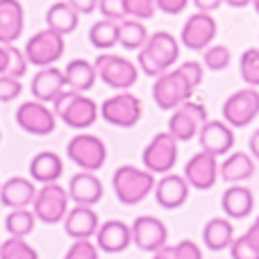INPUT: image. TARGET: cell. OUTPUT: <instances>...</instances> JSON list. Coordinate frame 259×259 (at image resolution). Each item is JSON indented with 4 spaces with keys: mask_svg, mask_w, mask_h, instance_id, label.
Returning <instances> with one entry per match:
<instances>
[{
    "mask_svg": "<svg viewBox=\"0 0 259 259\" xmlns=\"http://www.w3.org/2000/svg\"><path fill=\"white\" fill-rule=\"evenodd\" d=\"M64 89H68L66 77H64V71H59L57 66L39 68V73L32 77V84H30L32 96L39 103H53Z\"/></svg>",
    "mask_w": 259,
    "mask_h": 259,
    "instance_id": "603a6c76",
    "label": "cell"
},
{
    "mask_svg": "<svg viewBox=\"0 0 259 259\" xmlns=\"http://www.w3.org/2000/svg\"><path fill=\"white\" fill-rule=\"evenodd\" d=\"M77 14H94L98 9V0H66Z\"/></svg>",
    "mask_w": 259,
    "mask_h": 259,
    "instance_id": "f6af8a7d",
    "label": "cell"
},
{
    "mask_svg": "<svg viewBox=\"0 0 259 259\" xmlns=\"http://www.w3.org/2000/svg\"><path fill=\"white\" fill-rule=\"evenodd\" d=\"M64 50H66V41H64V34L59 32L50 30H39L36 34H32L25 44V57L32 66H39V68H46V66H53L62 59Z\"/></svg>",
    "mask_w": 259,
    "mask_h": 259,
    "instance_id": "52a82bcc",
    "label": "cell"
},
{
    "mask_svg": "<svg viewBox=\"0 0 259 259\" xmlns=\"http://www.w3.org/2000/svg\"><path fill=\"white\" fill-rule=\"evenodd\" d=\"M66 155L77 168L89 170V173H96L105 166L107 161V146L100 137L96 134H75V137L68 141L66 146Z\"/></svg>",
    "mask_w": 259,
    "mask_h": 259,
    "instance_id": "8992f818",
    "label": "cell"
},
{
    "mask_svg": "<svg viewBox=\"0 0 259 259\" xmlns=\"http://www.w3.org/2000/svg\"><path fill=\"white\" fill-rule=\"evenodd\" d=\"M189 182L184 175L178 173H166L159 182H155V200L164 209H178L189 200Z\"/></svg>",
    "mask_w": 259,
    "mask_h": 259,
    "instance_id": "d6986e66",
    "label": "cell"
},
{
    "mask_svg": "<svg viewBox=\"0 0 259 259\" xmlns=\"http://www.w3.org/2000/svg\"><path fill=\"white\" fill-rule=\"evenodd\" d=\"M27 66H30V62L21 48H16L14 44H0V75L21 80L27 73Z\"/></svg>",
    "mask_w": 259,
    "mask_h": 259,
    "instance_id": "4dcf8cb0",
    "label": "cell"
},
{
    "mask_svg": "<svg viewBox=\"0 0 259 259\" xmlns=\"http://www.w3.org/2000/svg\"><path fill=\"white\" fill-rule=\"evenodd\" d=\"M248 239H250V241H255V246L259 248V216L255 219V223L250 225V228H248Z\"/></svg>",
    "mask_w": 259,
    "mask_h": 259,
    "instance_id": "c3c4849f",
    "label": "cell"
},
{
    "mask_svg": "<svg viewBox=\"0 0 259 259\" xmlns=\"http://www.w3.org/2000/svg\"><path fill=\"white\" fill-rule=\"evenodd\" d=\"M123 5L127 18H137V21H148L157 12V0H123Z\"/></svg>",
    "mask_w": 259,
    "mask_h": 259,
    "instance_id": "74e56055",
    "label": "cell"
},
{
    "mask_svg": "<svg viewBox=\"0 0 259 259\" xmlns=\"http://www.w3.org/2000/svg\"><path fill=\"white\" fill-rule=\"evenodd\" d=\"M193 5H196L198 12H207V14H211L214 9H219L221 5H225V3H223V0H193Z\"/></svg>",
    "mask_w": 259,
    "mask_h": 259,
    "instance_id": "bcb514c9",
    "label": "cell"
},
{
    "mask_svg": "<svg viewBox=\"0 0 259 259\" xmlns=\"http://www.w3.org/2000/svg\"><path fill=\"white\" fill-rule=\"evenodd\" d=\"M234 241V225L230 223L228 216H214L205 223L202 228V243L205 248H209L211 252H221L225 248H230Z\"/></svg>",
    "mask_w": 259,
    "mask_h": 259,
    "instance_id": "83f0119b",
    "label": "cell"
},
{
    "mask_svg": "<svg viewBox=\"0 0 259 259\" xmlns=\"http://www.w3.org/2000/svg\"><path fill=\"white\" fill-rule=\"evenodd\" d=\"M100 228V219L98 211L94 207H84V205H75L68 209L66 219H64V230L73 241L80 239H94L96 232Z\"/></svg>",
    "mask_w": 259,
    "mask_h": 259,
    "instance_id": "44dd1931",
    "label": "cell"
},
{
    "mask_svg": "<svg viewBox=\"0 0 259 259\" xmlns=\"http://www.w3.org/2000/svg\"><path fill=\"white\" fill-rule=\"evenodd\" d=\"M46 23H48L50 30L66 36L77 30V25H80V14H77L66 0H59V3H53L48 7V12H46Z\"/></svg>",
    "mask_w": 259,
    "mask_h": 259,
    "instance_id": "f546056e",
    "label": "cell"
},
{
    "mask_svg": "<svg viewBox=\"0 0 259 259\" xmlns=\"http://www.w3.org/2000/svg\"><path fill=\"white\" fill-rule=\"evenodd\" d=\"M232 62V50L223 44H211L209 48L202 50V64L209 71H225Z\"/></svg>",
    "mask_w": 259,
    "mask_h": 259,
    "instance_id": "d590c367",
    "label": "cell"
},
{
    "mask_svg": "<svg viewBox=\"0 0 259 259\" xmlns=\"http://www.w3.org/2000/svg\"><path fill=\"white\" fill-rule=\"evenodd\" d=\"M170 257L173 259H202V250L196 241L191 239H184V241L175 243V246H168Z\"/></svg>",
    "mask_w": 259,
    "mask_h": 259,
    "instance_id": "60d3db41",
    "label": "cell"
},
{
    "mask_svg": "<svg viewBox=\"0 0 259 259\" xmlns=\"http://www.w3.org/2000/svg\"><path fill=\"white\" fill-rule=\"evenodd\" d=\"M259 116V91L255 87L230 94L223 103V121L230 127H248Z\"/></svg>",
    "mask_w": 259,
    "mask_h": 259,
    "instance_id": "8fae6325",
    "label": "cell"
},
{
    "mask_svg": "<svg viewBox=\"0 0 259 259\" xmlns=\"http://www.w3.org/2000/svg\"><path fill=\"white\" fill-rule=\"evenodd\" d=\"M223 3L230 5V7L241 9V7H246V5H252V0H223Z\"/></svg>",
    "mask_w": 259,
    "mask_h": 259,
    "instance_id": "f907efd6",
    "label": "cell"
},
{
    "mask_svg": "<svg viewBox=\"0 0 259 259\" xmlns=\"http://www.w3.org/2000/svg\"><path fill=\"white\" fill-rule=\"evenodd\" d=\"M98 12L103 14V18H109V21L121 23L123 18H127L123 0H98Z\"/></svg>",
    "mask_w": 259,
    "mask_h": 259,
    "instance_id": "7bdbcfd3",
    "label": "cell"
},
{
    "mask_svg": "<svg viewBox=\"0 0 259 259\" xmlns=\"http://www.w3.org/2000/svg\"><path fill=\"white\" fill-rule=\"evenodd\" d=\"M89 44L98 50H109L118 44V21L100 18L89 27Z\"/></svg>",
    "mask_w": 259,
    "mask_h": 259,
    "instance_id": "d6a6232c",
    "label": "cell"
},
{
    "mask_svg": "<svg viewBox=\"0 0 259 259\" xmlns=\"http://www.w3.org/2000/svg\"><path fill=\"white\" fill-rule=\"evenodd\" d=\"M64 173V161L57 152L53 150H41L32 157L30 161V178L36 184H50V182H59Z\"/></svg>",
    "mask_w": 259,
    "mask_h": 259,
    "instance_id": "4316f807",
    "label": "cell"
},
{
    "mask_svg": "<svg viewBox=\"0 0 259 259\" xmlns=\"http://www.w3.org/2000/svg\"><path fill=\"white\" fill-rule=\"evenodd\" d=\"M34 184H36L34 180L21 178V175L5 180L0 184V205L7 207V209H25V207H30L36 196Z\"/></svg>",
    "mask_w": 259,
    "mask_h": 259,
    "instance_id": "7402d4cb",
    "label": "cell"
},
{
    "mask_svg": "<svg viewBox=\"0 0 259 259\" xmlns=\"http://www.w3.org/2000/svg\"><path fill=\"white\" fill-rule=\"evenodd\" d=\"M184 180L191 189L198 191H209L219 180V157L200 150L184 164Z\"/></svg>",
    "mask_w": 259,
    "mask_h": 259,
    "instance_id": "2e32d148",
    "label": "cell"
},
{
    "mask_svg": "<svg viewBox=\"0 0 259 259\" xmlns=\"http://www.w3.org/2000/svg\"><path fill=\"white\" fill-rule=\"evenodd\" d=\"M178 139L166 130V132H157L155 137L148 141V146L143 148V166L146 170H150L152 175L155 173H170L178 164Z\"/></svg>",
    "mask_w": 259,
    "mask_h": 259,
    "instance_id": "9c48e42d",
    "label": "cell"
},
{
    "mask_svg": "<svg viewBox=\"0 0 259 259\" xmlns=\"http://www.w3.org/2000/svg\"><path fill=\"white\" fill-rule=\"evenodd\" d=\"M202 75H205L202 64L196 59H189V62L180 64L178 68H170V71L161 73L159 77H155L152 98H155L157 107L164 112H173L182 103L191 100L193 91L202 84Z\"/></svg>",
    "mask_w": 259,
    "mask_h": 259,
    "instance_id": "6da1fadb",
    "label": "cell"
},
{
    "mask_svg": "<svg viewBox=\"0 0 259 259\" xmlns=\"http://www.w3.org/2000/svg\"><path fill=\"white\" fill-rule=\"evenodd\" d=\"M255 175V159L250 152L234 150L225 155V159L219 164V178L228 184H243Z\"/></svg>",
    "mask_w": 259,
    "mask_h": 259,
    "instance_id": "cb8c5ba5",
    "label": "cell"
},
{
    "mask_svg": "<svg viewBox=\"0 0 259 259\" xmlns=\"http://www.w3.org/2000/svg\"><path fill=\"white\" fill-rule=\"evenodd\" d=\"M25 27V12L21 0H0V44H14Z\"/></svg>",
    "mask_w": 259,
    "mask_h": 259,
    "instance_id": "d4e9b609",
    "label": "cell"
},
{
    "mask_svg": "<svg viewBox=\"0 0 259 259\" xmlns=\"http://www.w3.org/2000/svg\"><path fill=\"white\" fill-rule=\"evenodd\" d=\"M132 243V228L125 221H107V223H100L98 232H96V246L98 250L109 252V255H116L130 248Z\"/></svg>",
    "mask_w": 259,
    "mask_h": 259,
    "instance_id": "ffe728a7",
    "label": "cell"
},
{
    "mask_svg": "<svg viewBox=\"0 0 259 259\" xmlns=\"http://www.w3.org/2000/svg\"><path fill=\"white\" fill-rule=\"evenodd\" d=\"M143 103L130 91H118L100 105V116L114 127H134L141 121Z\"/></svg>",
    "mask_w": 259,
    "mask_h": 259,
    "instance_id": "30bf717a",
    "label": "cell"
},
{
    "mask_svg": "<svg viewBox=\"0 0 259 259\" xmlns=\"http://www.w3.org/2000/svg\"><path fill=\"white\" fill-rule=\"evenodd\" d=\"M152 259H173V257H170V250H168V246H164V248H161V250L152 252Z\"/></svg>",
    "mask_w": 259,
    "mask_h": 259,
    "instance_id": "681fc988",
    "label": "cell"
},
{
    "mask_svg": "<svg viewBox=\"0 0 259 259\" xmlns=\"http://www.w3.org/2000/svg\"><path fill=\"white\" fill-rule=\"evenodd\" d=\"M209 121L207 118V107L196 100H187L178 109H173L168 118V132L173 134L178 141H191L193 137H198L200 127Z\"/></svg>",
    "mask_w": 259,
    "mask_h": 259,
    "instance_id": "7c38bea8",
    "label": "cell"
},
{
    "mask_svg": "<svg viewBox=\"0 0 259 259\" xmlns=\"http://www.w3.org/2000/svg\"><path fill=\"white\" fill-rule=\"evenodd\" d=\"M180 59V41L170 32H155L148 36L146 46L139 50V68L148 77H159L170 71Z\"/></svg>",
    "mask_w": 259,
    "mask_h": 259,
    "instance_id": "7a4b0ae2",
    "label": "cell"
},
{
    "mask_svg": "<svg viewBox=\"0 0 259 259\" xmlns=\"http://www.w3.org/2000/svg\"><path fill=\"white\" fill-rule=\"evenodd\" d=\"M23 94V84L18 77L0 75V103H12Z\"/></svg>",
    "mask_w": 259,
    "mask_h": 259,
    "instance_id": "b9f144b4",
    "label": "cell"
},
{
    "mask_svg": "<svg viewBox=\"0 0 259 259\" xmlns=\"http://www.w3.org/2000/svg\"><path fill=\"white\" fill-rule=\"evenodd\" d=\"M0 141H3V134H0Z\"/></svg>",
    "mask_w": 259,
    "mask_h": 259,
    "instance_id": "f5cc1de1",
    "label": "cell"
},
{
    "mask_svg": "<svg viewBox=\"0 0 259 259\" xmlns=\"http://www.w3.org/2000/svg\"><path fill=\"white\" fill-rule=\"evenodd\" d=\"M155 175L137 166H118L112 175V187L121 205H139L155 191Z\"/></svg>",
    "mask_w": 259,
    "mask_h": 259,
    "instance_id": "277c9868",
    "label": "cell"
},
{
    "mask_svg": "<svg viewBox=\"0 0 259 259\" xmlns=\"http://www.w3.org/2000/svg\"><path fill=\"white\" fill-rule=\"evenodd\" d=\"M16 123H18V127L25 130L27 134L46 137V134L55 132L57 116H55V112L46 103L25 100V103H21V107L16 109Z\"/></svg>",
    "mask_w": 259,
    "mask_h": 259,
    "instance_id": "5bb4252c",
    "label": "cell"
},
{
    "mask_svg": "<svg viewBox=\"0 0 259 259\" xmlns=\"http://www.w3.org/2000/svg\"><path fill=\"white\" fill-rule=\"evenodd\" d=\"M252 7H255V12L259 14V0H252Z\"/></svg>",
    "mask_w": 259,
    "mask_h": 259,
    "instance_id": "816d5d0a",
    "label": "cell"
},
{
    "mask_svg": "<svg viewBox=\"0 0 259 259\" xmlns=\"http://www.w3.org/2000/svg\"><path fill=\"white\" fill-rule=\"evenodd\" d=\"M219 34V23L211 14L207 12H196L187 18V23L182 25L180 32V44L187 50L193 53H202L205 48H209L211 41Z\"/></svg>",
    "mask_w": 259,
    "mask_h": 259,
    "instance_id": "4fadbf2b",
    "label": "cell"
},
{
    "mask_svg": "<svg viewBox=\"0 0 259 259\" xmlns=\"http://www.w3.org/2000/svg\"><path fill=\"white\" fill-rule=\"evenodd\" d=\"M228 250H230V257L232 259H259V248L255 246V241L248 239V234L234 237L232 246H230Z\"/></svg>",
    "mask_w": 259,
    "mask_h": 259,
    "instance_id": "f35d334b",
    "label": "cell"
},
{
    "mask_svg": "<svg viewBox=\"0 0 259 259\" xmlns=\"http://www.w3.org/2000/svg\"><path fill=\"white\" fill-rule=\"evenodd\" d=\"M200 150L214 157H225L234 150V127L225 121H207L198 132Z\"/></svg>",
    "mask_w": 259,
    "mask_h": 259,
    "instance_id": "e0dca14e",
    "label": "cell"
},
{
    "mask_svg": "<svg viewBox=\"0 0 259 259\" xmlns=\"http://www.w3.org/2000/svg\"><path fill=\"white\" fill-rule=\"evenodd\" d=\"M68 198L75 205H84V207H94L103 200L105 196V187L100 182V178L96 173H89V170H80L75 173L71 180H68Z\"/></svg>",
    "mask_w": 259,
    "mask_h": 259,
    "instance_id": "ac0fdd59",
    "label": "cell"
},
{
    "mask_svg": "<svg viewBox=\"0 0 259 259\" xmlns=\"http://www.w3.org/2000/svg\"><path fill=\"white\" fill-rule=\"evenodd\" d=\"M148 30L143 25V21L137 18H123L118 23V46H123L125 50H141L148 41Z\"/></svg>",
    "mask_w": 259,
    "mask_h": 259,
    "instance_id": "1f68e13d",
    "label": "cell"
},
{
    "mask_svg": "<svg viewBox=\"0 0 259 259\" xmlns=\"http://www.w3.org/2000/svg\"><path fill=\"white\" fill-rule=\"evenodd\" d=\"M239 71L248 87H259V48L243 50L241 59H239Z\"/></svg>",
    "mask_w": 259,
    "mask_h": 259,
    "instance_id": "8d00e7d4",
    "label": "cell"
},
{
    "mask_svg": "<svg viewBox=\"0 0 259 259\" xmlns=\"http://www.w3.org/2000/svg\"><path fill=\"white\" fill-rule=\"evenodd\" d=\"M64 77H66V87L73 91H80V94H87L89 89H94L96 80H98V73H96V66L89 62V59H71L64 68Z\"/></svg>",
    "mask_w": 259,
    "mask_h": 259,
    "instance_id": "f1b7e54d",
    "label": "cell"
},
{
    "mask_svg": "<svg viewBox=\"0 0 259 259\" xmlns=\"http://www.w3.org/2000/svg\"><path fill=\"white\" fill-rule=\"evenodd\" d=\"M248 150H250L252 159L259 161V130H255V132L250 134V139H248Z\"/></svg>",
    "mask_w": 259,
    "mask_h": 259,
    "instance_id": "7dc6e473",
    "label": "cell"
},
{
    "mask_svg": "<svg viewBox=\"0 0 259 259\" xmlns=\"http://www.w3.org/2000/svg\"><path fill=\"white\" fill-rule=\"evenodd\" d=\"M53 112L73 130H89L100 116V107L94 103V98L73 89H64L53 100Z\"/></svg>",
    "mask_w": 259,
    "mask_h": 259,
    "instance_id": "3957f363",
    "label": "cell"
},
{
    "mask_svg": "<svg viewBox=\"0 0 259 259\" xmlns=\"http://www.w3.org/2000/svg\"><path fill=\"white\" fill-rule=\"evenodd\" d=\"M64 259H98V246L91 239L73 241V246L66 250Z\"/></svg>",
    "mask_w": 259,
    "mask_h": 259,
    "instance_id": "ab89813d",
    "label": "cell"
},
{
    "mask_svg": "<svg viewBox=\"0 0 259 259\" xmlns=\"http://www.w3.org/2000/svg\"><path fill=\"white\" fill-rule=\"evenodd\" d=\"M68 209H71V198L64 187H59V182L41 184L36 189L34 202H32V211H34L36 221L46 225L64 223Z\"/></svg>",
    "mask_w": 259,
    "mask_h": 259,
    "instance_id": "5b68a950",
    "label": "cell"
},
{
    "mask_svg": "<svg viewBox=\"0 0 259 259\" xmlns=\"http://www.w3.org/2000/svg\"><path fill=\"white\" fill-rule=\"evenodd\" d=\"M221 207H223L228 219L243 221L255 209V196H252V191L248 187L232 184V187H228L223 191V196H221Z\"/></svg>",
    "mask_w": 259,
    "mask_h": 259,
    "instance_id": "484cf974",
    "label": "cell"
},
{
    "mask_svg": "<svg viewBox=\"0 0 259 259\" xmlns=\"http://www.w3.org/2000/svg\"><path fill=\"white\" fill-rule=\"evenodd\" d=\"M187 5H189V0H157V9L168 14V16L182 14L184 9H187Z\"/></svg>",
    "mask_w": 259,
    "mask_h": 259,
    "instance_id": "ee69618b",
    "label": "cell"
},
{
    "mask_svg": "<svg viewBox=\"0 0 259 259\" xmlns=\"http://www.w3.org/2000/svg\"><path fill=\"white\" fill-rule=\"evenodd\" d=\"M132 228V243L143 252H157L168 246V228L157 216H137Z\"/></svg>",
    "mask_w": 259,
    "mask_h": 259,
    "instance_id": "9a60e30c",
    "label": "cell"
},
{
    "mask_svg": "<svg viewBox=\"0 0 259 259\" xmlns=\"http://www.w3.org/2000/svg\"><path fill=\"white\" fill-rule=\"evenodd\" d=\"M34 225H36V216L32 209H12L5 219V230L9 232V237H21L25 239L27 234L34 232Z\"/></svg>",
    "mask_w": 259,
    "mask_h": 259,
    "instance_id": "836d02e7",
    "label": "cell"
},
{
    "mask_svg": "<svg viewBox=\"0 0 259 259\" xmlns=\"http://www.w3.org/2000/svg\"><path fill=\"white\" fill-rule=\"evenodd\" d=\"M94 66H96V73H98L100 80L107 87L118 89V91H127L130 87L137 84V80H139L137 64H132L130 59L121 57V55L103 53L96 57Z\"/></svg>",
    "mask_w": 259,
    "mask_h": 259,
    "instance_id": "ba28073f",
    "label": "cell"
},
{
    "mask_svg": "<svg viewBox=\"0 0 259 259\" xmlns=\"http://www.w3.org/2000/svg\"><path fill=\"white\" fill-rule=\"evenodd\" d=\"M0 259H39V252L25 239L9 237L0 241Z\"/></svg>",
    "mask_w": 259,
    "mask_h": 259,
    "instance_id": "e575fe53",
    "label": "cell"
}]
</instances>
